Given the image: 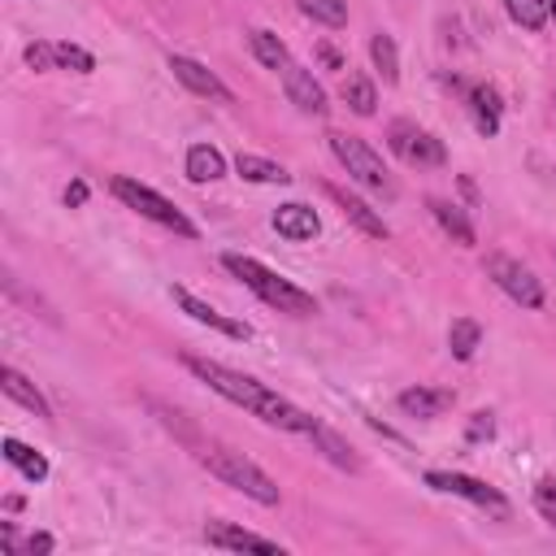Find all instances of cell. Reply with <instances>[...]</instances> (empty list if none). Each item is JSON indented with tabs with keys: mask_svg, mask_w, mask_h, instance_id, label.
I'll return each mask as SVG.
<instances>
[{
	"mask_svg": "<svg viewBox=\"0 0 556 556\" xmlns=\"http://www.w3.org/2000/svg\"><path fill=\"white\" fill-rule=\"evenodd\" d=\"M182 365H187L200 382H208L222 400H230V404L248 408L252 417H261V421H265V426H274V430L308 434V430L317 426V417H313V413L295 408L287 395L269 391V387H265V382H256L252 374H239V369H230V365H222V361H204V356H182Z\"/></svg>",
	"mask_w": 556,
	"mask_h": 556,
	"instance_id": "obj_1",
	"label": "cell"
},
{
	"mask_svg": "<svg viewBox=\"0 0 556 556\" xmlns=\"http://www.w3.org/2000/svg\"><path fill=\"white\" fill-rule=\"evenodd\" d=\"M222 265L252 291V295H261L269 308H278V313H291V317H313L317 313V300L304 291V287H295V282H287L282 274H274L269 265H261L256 256H243V252H226L222 256Z\"/></svg>",
	"mask_w": 556,
	"mask_h": 556,
	"instance_id": "obj_2",
	"label": "cell"
},
{
	"mask_svg": "<svg viewBox=\"0 0 556 556\" xmlns=\"http://www.w3.org/2000/svg\"><path fill=\"white\" fill-rule=\"evenodd\" d=\"M195 460H200L213 478H222L226 486L243 491L248 500H256V504H265V508L278 504V482H274L256 460H248L243 452L222 447V443H200V447H195Z\"/></svg>",
	"mask_w": 556,
	"mask_h": 556,
	"instance_id": "obj_3",
	"label": "cell"
},
{
	"mask_svg": "<svg viewBox=\"0 0 556 556\" xmlns=\"http://www.w3.org/2000/svg\"><path fill=\"white\" fill-rule=\"evenodd\" d=\"M326 139H330V152H334V161L348 169V178H356L365 191H374V195H382V200H395V178L387 174L382 156H378V152H374L365 139H356V135H343V130H330Z\"/></svg>",
	"mask_w": 556,
	"mask_h": 556,
	"instance_id": "obj_4",
	"label": "cell"
},
{
	"mask_svg": "<svg viewBox=\"0 0 556 556\" xmlns=\"http://www.w3.org/2000/svg\"><path fill=\"white\" fill-rule=\"evenodd\" d=\"M113 195H117L126 208H135L139 217H148V222H156V226H165V230H174V235H182V239H195V222H191L174 200H165L161 191H152L148 182L113 178Z\"/></svg>",
	"mask_w": 556,
	"mask_h": 556,
	"instance_id": "obj_5",
	"label": "cell"
},
{
	"mask_svg": "<svg viewBox=\"0 0 556 556\" xmlns=\"http://www.w3.org/2000/svg\"><path fill=\"white\" fill-rule=\"evenodd\" d=\"M482 269H486V278H491L513 304H521V308H543V282H539L521 261H513V256H504V252H491V256L482 261Z\"/></svg>",
	"mask_w": 556,
	"mask_h": 556,
	"instance_id": "obj_6",
	"label": "cell"
},
{
	"mask_svg": "<svg viewBox=\"0 0 556 556\" xmlns=\"http://www.w3.org/2000/svg\"><path fill=\"white\" fill-rule=\"evenodd\" d=\"M387 143H391V152L404 161V165H443L447 161V148H443V139L439 135H430V130H421L417 122H391L387 126Z\"/></svg>",
	"mask_w": 556,
	"mask_h": 556,
	"instance_id": "obj_7",
	"label": "cell"
},
{
	"mask_svg": "<svg viewBox=\"0 0 556 556\" xmlns=\"http://www.w3.org/2000/svg\"><path fill=\"white\" fill-rule=\"evenodd\" d=\"M426 486H430V491H439V495H460V500H469V504H478V508H491V513H508V500H504L491 482L469 478V473L430 469V473H426Z\"/></svg>",
	"mask_w": 556,
	"mask_h": 556,
	"instance_id": "obj_8",
	"label": "cell"
},
{
	"mask_svg": "<svg viewBox=\"0 0 556 556\" xmlns=\"http://www.w3.org/2000/svg\"><path fill=\"white\" fill-rule=\"evenodd\" d=\"M26 65L30 70H74V74H91L96 70V56L78 43H48V39H35L26 43Z\"/></svg>",
	"mask_w": 556,
	"mask_h": 556,
	"instance_id": "obj_9",
	"label": "cell"
},
{
	"mask_svg": "<svg viewBox=\"0 0 556 556\" xmlns=\"http://www.w3.org/2000/svg\"><path fill=\"white\" fill-rule=\"evenodd\" d=\"M169 70H174V78H178L187 91H195V96H204V100H217V104H230V100H235V91H230L208 65H200L195 56H169Z\"/></svg>",
	"mask_w": 556,
	"mask_h": 556,
	"instance_id": "obj_10",
	"label": "cell"
},
{
	"mask_svg": "<svg viewBox=\"0 0 556 556\" xmlns=\"http://www.w3.org/2000/svg\"><path fill=\"white\" fill-rule=\"evenodd\" d=\"M169 295H174V304L191 317V321H200V326H213L217 334H226V339H252V326L248 321H235V317H226V313H217L213 304H204V300H195L187 287H169Z\"/></svg>",
	"mask_w": 556,
	"mask_h": 556,
	"instance_id": "obj_11",
	"label": "cell"
},
{
	"mask_svg": "<svg viewBox=\"0 0 556 556\" xmlns=\"http://www.w3.org/2000/svg\"><path fill=\"white\" fill-rule=\"evenodd\" d=\"M282 91H287V100L300 109V113H308V117H321L330 104H326V87L313 78V70H304V65H287L282 70Z\"/></svg>",
	"mask_w": 556,
	"mask_h": 556,
	"instance_id": "obj_12",
	"label": "cell"
},
{
	"mask_svg": "<svg viewBox=\"0 0 556 556\" xmlns=\"http://www.w3.org/2000/svg\"><path fill=\"white\" fill-rule=\"evenodd\" d=\"M204 543L208 547H222V552H282L274 539L252 534V530H243L235 521H208L204 526Z\"/></svg>",
	"mask_w": 556,
	"mask_h": 556,
	"instance_id": "obj_13",
	"label": "cell"
},
{
	"mask_svg": "<svg viewBox=\"0 0 556 556\" xmlns=\"http://www.w3.org/2000/svg\"><path fill=\"white\" fill-rule=\"evenodd\" d=\"M321 191L339 204V213H343L361 235H369V239H387V222H382V217H378L361 195H352V191H348V187H339V182H326Z\"/></svg>",
	"mask_w": 556,
	"mask_h": 556,
	"instance_id": "obj_14",
	"label": "cell"
},
{
	"mask_svg": "<svg viewBox=\"0 0 556 556\" xmlns=\"http://www.w3.org/2000/svg\"><path fill=\"white\" fill-rule=\"evenodd\" d=\"M452 391L447 387H404L400 395H395V404H400V413H408V417H421V421H430V417H443L447 408H452Z\"/></svg>",
	"mask_w": 556,
	"mask_h": 556,
	"instance_id": "obj_15",
	"label": "cell"
},
{
	"mask_svg": "<svg viewBox=\"0 0 556 556\" xmlns=\"http://www.w3.org/2000/svg\"><path fill=\"white\" fill-rule=\"evenodd\" d=\"M274 230H278L282 239H291V243H304V239H313V235L321 230V217H317L308 204L291 200V204H278V208H274Z\"/></svg>",
	"mask_w": 556,
	"mask_h": 556,
	"instance_id": "obj_16",
	"label": "cell"
},
{
	"mask_svg": "<svg viewBox=\"0 0 556 556\" xmlns=\"http://www.w3.org/2000/svg\"><path fill=\"white\" fill-rule=\"evenodd\" d=\"M426 208H430V217L439 222V230L452 239V243H460V248H469L478 235H473V222L465 217V208L460 204H452V200H439V195H430L426 200Z\"/></svg>",
	"mask_w": 556,
	"mask_h": 556,
	"instance_id": "obj_17",
	"label": "cell"
},
{
	"mask_svg": "<svg viewBox=\"0 0 556 556\" xmlns=\"http://www.w3.org/2000/svg\"><path fill=\"white\" fill-rule=\"evenodd\" d=\"M0 387H4V395H9L13 404H22V408H30L35 417L52 421V408H48V400L39 395V387H35L30 378H22L13 365H4V369H0Z\"/></svg>",
	"mask_w": 556,
	"mask_h": 556,
	"instance_id": "obj_18",
	"label": "cell"
},
{
	"mask_svg": "<svg viewBox=\"0 0 556 556\" xmlns=\"http://www.w3.org/2000/svg\"><path fill=\"white\" fill-rule=\"evenodd\" d=\"M469 113H473V126H478V130L491 139V135L500 130V113H504L500 91H495V87H486V83L469 87Z\"/></svg>",
	"mask_w": 556,
	"mask_h": 556,
	"instance_id": "obj_19",
	"label": "cell"
},
{
	"mask_svg": "<svg viewBox=\"0 0 556 556\" xmlns=\"http://www.w3.org/2000/svg\"><path fill=\"white\" fill-rule=\"evenodd\" d=\"M248 48H252V56L265 65V70H287L291 65V56H287V43L274 35V30H265V26H252L248 30Z\"/></svg>",
	"mask_w": 556,
	"mask_h": 556,
	"instance_id": "obj_20",
	"label": "cell"
},
{
	"mask_svg": "<svg viewBox=\"0 0 556 556\" xmlns=\"http://www.w3.org/2000/svg\"><path fill=\"white\" fill-rule=\"evenodd\" d=\"M226 174V156L213 143H191L187 148V178L191 182H213Z\"/></svg>",
	"mask_w": 556,
	"mask_h": 556,
	"instance_id": "obj_21",
	"label": "cell"
},
{
	"mask_svg": "<svg viewBox=\"0 0 556 556\" xmlns=\"http://www.w3.org/2000/svg\"><path fill=\"white\" fill-rule=\"evenodd\" d=\"M308 439L321 447V456H326L330 465H339V469H348V473H356V469H361V456H356V452H352V447H348L330 426H321V421H317V426L308 430Z\"/></svg>",
	"mask_w": 556,
	"mask_h": 556,
	"instance_id": "obj_22",
	"label": "cell"
},
{
	"mask_svg": "<svg viewBox=\"0 0 556 556\" xmlns=\"http://www.w3.org/2000/svg\"><path fill=\"white\" fill-rule=\"evenodd\" d=\"M0 447H4V460H9L13 469H22V473H26L30 482H43V478H48V460H43V456H39L35 447H26L22 439L4 434V443H0Z\"/></svg>",
	"mask_w": 556,
	"mask_h": 556,
	"instance_id": "obj_23",
	"label": "cell"
},
{
	"mask_svg": "<svg viewBox=\"0 0 556 556\" xmlns=\"http://www.w3.org/2000/svg\"><path fill=\"white\" fill-rule=\"evenodd\" d=\"M339 96H343V104H348L356 117H369V113L378 109V91H374V83H369L365 74H348L343 87H339Z\"/></svg>",
	"mask_w": 556,
	"mask_h": 556,
	"instance_id": "obj_24",
	"label": "cell"
},
{
	"mask_svg": "<svg viewBox=\"0 0 556 556\" xmlns=\"http://www.w3.org/2000/svg\"><path fill=\"white\" fill-rule=\"evenodd\" d=\"M235 169H239V178H248V182H291V174L278 165V161H265V156H252V152H239L235 156Z\"/></svg>",
	"mask_w": 556,
	"mask_h": 556,
	"instance_id": "obj_25",
	"label": "cell"
},
{
	"mask_svg": "<svg viewBox=\"0 0 556 556\" xmlns=\"http://www.w3.org/2000/svg\"><path fill=\"white\" fill-rule=\"evenodd\" d=\"M478 343H482V326H478L473 317H456V321L447 326V348H452L456 361H469V356L478 352Z\"/></svg>",
	"mask_w": 556,
	"mask_h": 556,
	"instance_id": "obj_26",
	"label": "cell"
},
{
	"mask_svg": "<svg viewBox=\"0 0 556 556\" xmlns=\"http://www.w3.org/2000/svg\"><path fill=\"white\" fill-rule=\"evenodd\" d=\"M369 56H374V70L382 74V83H395L400 78V52H395V39L391 35H374L369 39Z\"/></svg>",
	"mask_w": 556,
	"mask_h": 556,
	"instance_id": "obj_27",
	"label": "cell"
},
{
	"mask_svg": "<svg viewBox=\"0 0 556 556\" xmlns=\"http://www.w3.org/2000/svg\"><path fill=\"white\" fill-rule=\"evenodd\" d=\"M504 4H508V17H513L521 30H543L547 17H552L547 0H504Z\"/></svg>",
	"mask_w": 556,
	"mask_h": 556,
	"instance_id": "obj_28",
	"label": "cell"
},
{
	"mask_svg": "<svg viewBox=\"0 0 556 556\" xmlns=\"http://www.w3.org/2000/svg\"><path fill=\"white\" fill-rule=\"evenodd\" d=\"M300 4V13L304 17H313V22H321V26H348V4L343 0H295Z\"/></svg>",
	"mask_w": 556,
	"mask_h": 556,
	"instance_id": "obj_29",
	"label": "cell"
},
{
	"mask_svg": "<svg viewBox=\"0 0 556 556\" xmlns=\"http://www.w3.org/2000/svg\"><path fill=\"white\" fill-rule=\"evenodd\" d=\"M530 500H534L539 517L556 526V478H539V482H534V495H530Z\"/></svg>",
	"mask_w": 556,
	"mask_h": 556,
	"instance_id": "obj_30",
	"label": "cell"
},
{
	"mask_svg": "<svg viewBox=\"0 0 556 556\" xmlns=\"http://www.w3.org/2000/svg\"><path fill=\"white\" fill-rule=\"evenodd\" d=\"M4 291H9V300H22V304H30V308H39V313H43V321H52V326H56V313H52V308H48V304H43L39 295H30V291H22V282L13 278V269H4Z\"/></svg>",
	"mask_w": 556,
	"mask_h": 556,
	"instance_id": "obj_31",
	"label": "cell"
},
{
	"mask_svg": "<svg viewBox=\"0 0 556 556\" xmlns=\"http://www.w3.org/2000/svg\"><path fill=\"white\" fill-rule=\"evenodd\" d=\"M491 434H495L491 413H473V417H469V426H465V439H469V443H482V439H491Z\"/></svg>",
	"mask_w": 556,
	"mask_h": 556,
	"instance_id": "obj_32",
	"label": "cell"
},
{
	"mask_svg": "<svg viewBox=\"0 0 556 556\" xmlns=\"http://www.w3.org/2000/svg\"><path fill=\"white\" fill-rule=\"evenodd\" d=\"M83 200H87V182H78V178H74V182L65 187V204H70V208H78Z\"/></svg>",
	"mask_w": 556,
	"mask_h": 556,
	"instance_id": "obj_33",
	"label": "cell"
},
{
	"mask_svg": "<svg viewBox=\"0 0 556 556\" xmlns=\"http://www.w3.org/2000/svg\"><path fill=\"white\" fill-rule=\"evenodd\" d=\"M56 543H52V534H30L26 539V552H52Z\"/></svg>",
	"mask_w": 556,
	"mask_h": 556,
	"instance_id": "obj_34",
	"label": "cell"
},
{
	"mask_svg": "<svg viewBox=\"0 0 556 556\" xmlns=\"http://www.w3.org/2000/svg\"><path fill=\"white\" fill-rule=\"evenodd\" d=\"M547 9H552V17H556V0H547Z\"/></svg>",
	"mask_w": 556,
	"mask_h": 556,
	"instance_id": "obj_35",
	"label": "cell"
}]
</instances>
